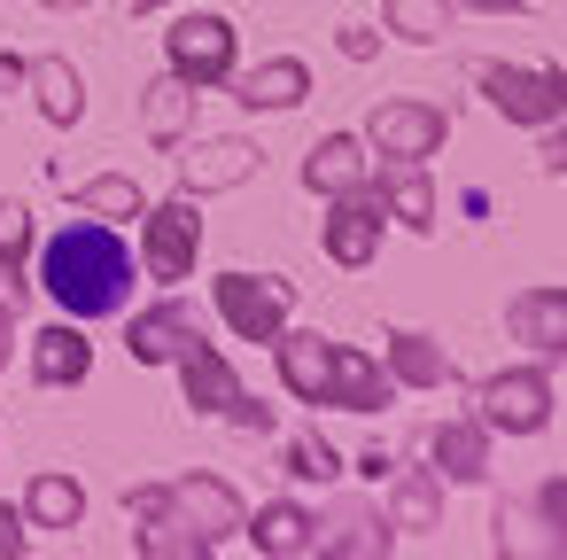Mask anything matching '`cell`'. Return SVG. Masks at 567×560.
Returning a JSON list of instances; mask_svg holds the SVG:
<instances>
[{"label":"cell","mask_w":567,"mask_h":560,"mask_svg":"<svg viewBox=\"0 0 567 560\" xmlns=\"http://www.w3.org/2000/svg\"><path fill=\"white\" fill-rule=\"evenodd\" d=\"M24 521H32V529H79V521H86L79 475H63V467L32 475V482H24Z\"/></svg>","instance_id":"obj_27"},{"label":"cell","mask_w":567,"mask_h":560,"mask_svg":"<svg viewBox=\"0 0 567 560\" xmlns=\"http://www.w3.org/2000/svg\"><path fill=\"white\" fill-rule=\"evenodd\" d=\"M303 187L311 195H350V187H373V149L358 133H319L311 156H303Z\"/></svg>","instance_id":"obj_17"},{"label":"cell","mask_w":567,"mask_h":560,"mask_svg":"<svg viewBox=\"0 0 567 560\" xmlns=\"http://www.w3.org/2000/svg\"><path fill=\"white\" fill-rule=\"evenodd\" d=\"M9 327H17V319H9V312H0V366H9Z\"/></svg>","instance_id":"obj_43"},{"label":"cell","mask_w":567,"mask_h":560,"mask_svg":"<svg viewBox=\"0 0 567 560\" xmlns=\"http://www.w3.org/2000/svg\"><path fill=\"white\" fill-rule=\"evenodd\" d=\"M195 335H203V319H195V312L172 296V304H148V312L125 327V350H133V366H172V358H179Z\"/></svg>","instance_id":"obj_20"},{"label":"cell","mask_w":567,"mask_h":560,"mask_svg":"<svg viewBox=\"0 0 567 560\" xmlns=\"http://www.w3.org/2000/svg\"><path fill=\"white\" fill-rule=\"evenodd\" d=\"M241 537H249L265 560H311V552H319V513H303L296 498H272V506L241 513Z\"/></svg>","instance_id":"obj_16"},{"label":"cell","mask_w":567,"mask_h":560,"mask_svg":"<svg viewBox=\"0 0 567 560\" xmlns=\"http://www.w3.org/2000/svg\"><path fill=\"white\" fill-rule=\"evenodd\" d=\"M505 327H513V343H528V350L559 358V350H567V288H559V281L520 288V296L505 304Z\"/></svg>","instance_id":"obj_19"},{"label":"cell","mask_w":567,"mask_h":560,"mask_svg":"<svg viewBox=\"0 0 567 560\" xmlns=\"http://www.w3.org/2000/svg\"><path fill=\"white\" fill-rule=\"evenodd\" d=\"M125 17H148V9H172V0H117Z\"/></svg>","instance_id":"obj_41"},{"label":"cell","mask_w":567,"mask_h":560,"mask_svg":"<svg viewBox=\"0 0 567 560\" xmlns=\"http://www.w3.org/2000/svg\"><path fill=\"white\" fill-rule=\"evenodd\" d=\"M396 397L381 350H358V343H334V381H327V405L334 413H381Z\"/></svg>","instance_id":"obj_18"},{"label":"cell","mask_w":567,"mask_h":560,"mask_svg":"<svg viewBox=\"0 0 567 560\" xmlns=\"http://www.w3.org/2000/svg\"><path fill=\"white\" fill-rule=\"evenodd\" d=\"M226 86H234L241 110H272V118H280V110H303V94H311V63H303V55H265L257 71L234 63Z\"/></svg>","instance_id":"obj_14"},{"label":"cell","mask_w":567,"mask_h":560,"mask_svg":"<svg viewBox=\"0 0 567 560\" xmlns=\"http://www.w3.org/2000/svg\"><path fill=\"white\" fill-rule=\"evenodd\" d=\"M381 234H389V211H381V195H373V187L327 195V218H319V250H327V265L365 273V265L381 257Z\"/></svg>","instance_id":"obj_8"},{"label":"cell","mask_w":567,"mask_h":560,"mask_svg":"<svg viewBox=\"0 0 567 560\" xmlns=\"http://www.w3.org/2000/svg\"><path fill=\"white\" fill-rule=\"evenodd\" d=\"M125 513H133V552H148V560H210V544L187 529V513L172 506L164 482H133Z\"/></svg>","instance_id":"obj_9"},{"label":"cell","mask_w":567,"mask_h":560,"mask_svg":"<svg viewBox=\"0 0 567 560\" xmlns=\"http://www.w3.org/2000/svg\"><path fill=\"white\" fill-rule=\"evenodd\" d=\"M32 250V211L17 195H0V257H24Z\"/></svg>","instance_id":"obj_33"},{"label":"cell","mask_w":567,"mask_h":560,"mask_svg":"<svg viewBox=\"0 0 567 560\" xmlns=\"http://www.w3.org/2000/svg\"><path fill=\"white\" fill-rule=\"evenodd\" d=\"M218 420H234V428H241V436H272V428H280V420H272V405H257V397H249V389H241V397H234V405H226V413H218Z\"/></svg>","instance_id":"obj_34"},{"label":"cell","mask_w":567,"mask_h":560,"mask_svg":"<svg viewBox=\"0 0 567 560\" xmlns=\"http://www.w3.org/2000/svg\"><path fill=\"white\" fill-rule=\"evenodd\" d=\"M373 195H381V211H389L396 226H412V234H435V226H443V195H435L427 164H373Z\"/></svg>","instance_id":"obj_15"},{"label":"cell","mask_w":567,"mask_h":560,"mask_svg":"<svg viewBox=\"0 0 567 560\" xmlns=\"http://www.w3.org/2000/svg\"><path fill=\"white\" fill-rule=\"evenodd\" d=\"M203 257V218H195V195H172V203H148L141 211V273L179 288Z\"/></svg>","instance_id":"obj_7"},{"label":"cell","mask_w":567,"mask_h":560,"mask_svg":"<svg viewBox=\"0 0 567 560\" xmlns=\"http://www.w3.org/2000/svg\"><path fill=\"white\" fill-rule=\"evenodd\" d=\"M24 94H32V102H40V118H48V125H63V133L86 118V79H79V63H71V55H32V63H24Z\"/></svg>","instance_id":"obj_21"},{"label":"cell","mask_w":567,"mask_h":560,"mask_svg":"<svg viewBox=\"0 0 567 560\" xmlns=\"http://www.w3.org/2000/svg\"><path fill=\"white\" fill-rule=\"evenodd\" d=\"M257 141H241V133H210V141H187L179 149V195H226V187H241V180H257Z\"/></svg>","instance_id":"obj_10"},{"label":"cell","mask_w":567,"mask_h":560,"mask_svg":"<svg viewBox=\"0 0 567 560\" xmlns=\"http://www.w3.org/2000/svg\"><path fill=\"white\" fill-rule=\"evenodd\" d=\"M381 17H389V32L404 48H443L458 9H451V0H381Z\"/></svg>","instance_id":"obj_30"},{"label":"cell","mask_w":567,"mask_h":560,"mask_svg":"<svg viewBox=\"0 0 567 560\" xmlns=\"http://www.w3.org/2000/svg\"><path fill=\"white\" fill-rule=\"evenodd\" d=\"M334 48H342L350 63H373V55H381V32H373V24H342V32H334Z\"/></svg>","instance_id":"obj_36"},{"label":"cell","mask_w":567,"mask_h":560,"mask_svg":"<svg viewBox=\"0 0 567 560\" xmlns=\"http://www.w3.org/2000/svg\"><path fill=\"white\" fill-rule=\"evenodd\" d=\"M40 9H55V17H79V9H86V0H40Z\"/></svg>","instance_id":"obj_42"},{"label":"cell","mask_w":567,"mask_h":560,"mask_svg":"<svg viewBox=\"0 0 567 560\" xmlns=\"http://www.w3.org/2000/svg\"><path fill=\"white\" fill-rule=\"evenodd\" d=\"M94 374V343L79 335V319H55L32 335V381L40 389H79Z\"/></svg>","instance_id":"obj_22"},{"label":"cell","mask_w":567,"mask_h":560,"mask_svg":"<svg viewBox=\"0 0 567 560\" xmlns=\"http://www.w3.org/2000/svg\"><path fill=\"white\" fill-rule=\"evenodd\" d=\"M427 451H435V482H482L489 475V428L482 420H435Z\"/></svg>","instance_id":"obj_26"},{"label":"cell","mask_w":567,"mask_h":560,"mask_svg":"<svg viewBox=\"0 0 567 560\" xmlns=\"http://www.w3.org/2000/svg\"><path fill=\"white\" fill-rule=\"evenodd\" d=\"M24 304H32V281H24V257H0V312H9V319H17Z\"/></svg>","instance_id":"obj_35"},{"label":"cell","mask_w":567,"mask_h":560,"mask_svg":"<svg viewBox=\"0 0 567 560\" xmlns=\"http://www.w3.org/2000/svg\"><path fill=\"white\" fill-rule=\"evenodd\" d=\"M389 467H396L389 451H365V459H358V475H365V482H389Z\"/></svg>","instance_id":"obj_40"},{"label":"cell","mask_w":567,"mask_h":560,"mask_svg":"<svg viewBox=\"0 0 567 560\" xmlns=\"http://www.w3.org/2000/svg\"><path fill=\"white\" fill-rule=\"evenodd\" d=\"M210 304H218V319H226L241 343H257V350L296 319V288H288L280 273H249V265L218 273V281H210Z\"/></svg>","instance_id":"obj_3"},{"label":"cell","mask_w":567,"mask_h":560,"mask_svg":"<svg viewBox=\"0 0 567 560\" xmlns=\"http://www.w3.org/2000/svg\"><path fill=\"white\" fill-rule=\"evenodd\" d=\"M466 79L489 94V110L497 118H513V125H559L567 118V86H559V71H544V63H466Z\"/></svg>","instance_id":"obj_4"},{"label":"cell","mask_w":567,"mask_h":560,"mask_svg":"<svg viewBox=\"0 0 567 560\" xmlns=\"http://www.w3.org/2000/svg\"><path fill=\"white\" fill-rule=\"evenodd\" d=\"M559 506H567V490H559V482H536V498H528V506H513V498H505V506H497V552H559V544H567V537H559V529H567V521H559Z\"/></svg>","instance_id":"obj_13"},{"label":"cell","mask_w":567,"mask_h":560,"mask_svg":"<svg viewBox=\"0 0 567 560\" xmlns=\"http://www.w3.org/2000/svg\"><path fill=\"white\" fill-rule=\"evenodd\" d=\"M40 288L55 296L63 319H117L141 288V257L125 250V234L110 218H71L63 234H48L40 250Z\"/></svg>","instance_id":"obj_1"},{"label":"cell","mask_w":567,"mask_h":560,"mask_svg":"<svg viewBox=\"0 0 567 560\" xmlns=\"http://www.w3.org/2000/svg\"><path fill=\"white\" fill-rule=\"evenodd\" d=\"M164 490H172V506L187 513V529H195L210 552H218L226 537H241V513H249V506L234 498V482H218V475H179V482H164Z\"/></svg>","instance_id":"obj_12"},{"label":"cell","mask_w":567,"mask_h":560,"mask_svg":"<svg viewBox=\"0 0 567 560\" xmlns=\"http://www.w3.org/2000/svg\"><path fill=\"white\" fill-rule=\"evenodd\" d=\"M280 467H288L296 482H334V475H342V451H334L319 428H303V436L280 444Z\"/></svg>","instance_id":"obj_32"},{"label":"cell","mask_w":567,"mask_h":560,"mask_svg":"<svg viewBox=\"0 0 567 560\" xmlns=\"http://www.w3.org/2000/svg\"><path fill=\"white\" fill-rule=\"evenodd\" d=\"M71 195H79V211H86V218H110V226H117V218H141V211H148V195H141V180H125V172H102V180H79Z\"/></svg>","instance_id":"obj_31"},{"label":"cell","mask_w":567,"mask_h":560,"mask_svg":"<svg viewBox=\"0 0 567 560\" xmlns=\"http://www.w3.org/2000/svg\"><path fill=\"white\" fill-rule=\"evenodd\" d=\"M396 544V529H389V513H365V506H350L334 529L319 521V552H350V560H381Z\"/></svg>","instance_id":"obj_29"},{"label":"cell","mask_w":567,"mask_h":560,"mask_svg":"<svg viewBox=\"0 0 567 560\" xmlns=\"http://www.w3.org/2000/svg\"><path fill=\"white\" fill-rule=\"evenodd\" d=\"M435 521H443L435 467H389V529H435Z\"/></svg>","instance_id":"obj_28"},{"label":"cell","mask_w":567,"mask_h":560,"mask_svg":"<svg viewBox=\"0 0 567 560\" xmlns=\"http://www.w3.org/2000/svg\"><path fill=\"white\" fill-rule=\"evenodd\" d=\"M358 141L373 149V164H427V156H435V149L451 141V118H443L435 102L389 94V102H373V110H365Z\"/></svg>","instance_id":"obj_2"},{"label":"cell","mask_w":567,"mask_h":560,"mask_svg":"<svg viewBox=\"0 0 567 560\" xmlns=\"http://www.w3.org/2000/svg\"><path fill=\"white\" fill-rule=\"evenodd\" d=\"M32 544V521H24V506H0V560H17Z\"/></svg>","instance_id":"obj_37"},{"label":"cell","mask_w":567,"mask_h":560,"mask_svg":"<svg viewBox=\"0 0 567 560\" xmlns=\"http://www.w3.org/2000/svg\"><path fill=\"white\" fill-rule=\"evenodd\" d=\"M272 366H280V389L296 397V405H311V413H327V381H334V343L327 335H311V327H280L272 335Z\"/></svg>","instance_id":"obj_11"},{"label":"cell","mask_w":567,"mask_h":560,"mask_svg":"<svg viewBox=\"0 0 567 560\" xmlns=\"http://www.w3.org/2000/svg\"><path fill=\"white\" fill-rule=\"evenodd\" d=\"M172 366H179L187 405H195V413H210V420H218V413L241 397V374H234V366H226V350H218V343H203V335H195V343H187Z\"/></svg>","instance_id":"obj_24"},{"label":"cell","mask_w":567,"mask_h":560,"mask_svg":"<svg viewBox=\"0 0 567 560\" xmlns=\"http://www.w3.org/2000/svg\"><path fill=\"white\" fill-rule=\"evenodd\" d=\"M24 94V55H0V102Z\"/></svg>","instance_id":"obj_38"},{"label":"cell","mask_w":567,"mask_h":560,"mask_svg":"<svg viewBox=\"0 0 567 560\" xmlns=\"http://www.w3.org/2000/svg\"><path fill=\"white\" fill-rule=\"evenodd\" d=\"M195 102H203V86H187L179 71L148 79V86H141V133H148L156 149H179L187 125H195Z\"/></svg>","instance_id":"obj_25"},{"label":"cell","mask_w":567,"mask_h":560,"mask_svg":"<svg viewBox=\"0 0 567 560\" xmlns=\"http://www.w3.org/2000/svg\"><path fill=\"white\" fill-rule=\"evenodd\" d=\"M474 420L489 436H544L551 428V366H505L474 389Z\"/></svg>","instance_id":"obj_5"},{"label":"cell","mask_w":567,"mask_h":560,"mask_svg":"<svg viewBox=\"0 0 567 560\" xmlns=\"http://www.w3.org/2000/svg\"><path fill=\"white\" fill-rule=\"evenodd\" d=\"M234 17H218V9H195V17H179L172 32H164V71H179L187 86H226L234 79Z\"/></svg>","instance_id":"obj_6"},{"label":"cell","mask_w":567,"mask_h":560,"mask_svg":"<svg viewBox=\"0 0 567 560\" xmlns=\"http://www.w3.org/2000/svg\"><path fill=\"white\" fill-rule=\"evenodd\" d=\"M451 9H474V17H520V0H451Z\"/></svg>","instance_id":"obj_39"},{"label":"cell","mask_w":567,"mask_h":560,"mask_svg":"<svg viewBox=\"0 0 567 560\" xmlns=\"http://www.w3.org/2000/svg\"><path fill=\"white\" fill-rule=\"evenodd\" d=\"M381 366H389V381H396V389H451V381H458L451 350H443L435 335H420V327H396V335H389V350H381Z\"/></svg>","instance_id":"obj_23"}]
</instances>
